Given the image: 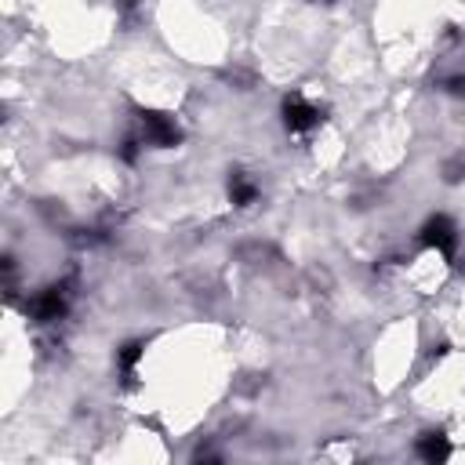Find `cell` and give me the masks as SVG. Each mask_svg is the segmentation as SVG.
Returning a JSON list of instances; mask_svg holds the SVG:
<instances>
[{
  "label": "cell",
  "instance_id": "1",
  "mask_svg": "<svg viewBox=\"0 0 465 465\" xmlns=\"http://www.w3.org/2000/svg\"><path fill=\"white\" fill-rule=\"evenodd\" d=\"M179 128H174V121L167 113H142V142H149L153 149H171V146H179Z\"/></svg>",
  "mask_w": 465,
  "mask_h": 465
},
{
  "label": "cell",
  "instance_id": "2",
  "mask_svg": "<svg viewBox=\"0 0 465 465\" xmlns=\"http://www.w3.org/2000/svg\"><path fill=\"white\" fill-rule=\"evenodd\" d=\"M422 244L426 248H436L444 258H454V248H458V229L447 215H433L426 225H422Z\"/></svg>",
  "mask_w": 465,
  "mask_h": 465
},
{
  "label": "cell",
  "instance_id": "3",
  "mask_svg": "<svg viewBox=\"0 0 465 465\" xmlns=\"http://www.w3.org/2000/svg\"><path fill=\"white\" fill-rule=\"evenodd\" d=\"M324 121L320 116V109L313 106V102H306L302 95H287L283 98V124H287V131H309V128H317Z\"/></svg>",
  "mask_w": 465,
  "mask_h": 465
},
{
  "label": "cell",
  "instance_id": "4",
  "mask_svg": "<svg viewBox=\"0 0 465 465\" xmlns=\"http://www.w3.org/2000/svg\"><path fill=\"white\" fill-rule=\"evenodd\" d=\"M30 313H33V320H40V324L58 320V317L66 313V291H63V287H47L40 299H33Z\"/></svg>",
  "mask_w": 465,
  "mask_h": 465
},
{
  "label": "cell",
  "instance_id": "5",
  "mask_svg": "<svg viewBox=\"0 0 465 465\" xmlns=\"http://www.w3.org/2000/svg\"><path fill=\"white\" fill-rule=\"evenodd\" d=\"M418 454L426 458V461H447L451 458V440L444 436V433H426L422 440H418Z\"/></svg>",
  "mask_w": 465,
  "mask_h": 465
},
{
  "label": "cell",
  "instance_id": "6",
  "mask_svg": "<svg viewBox=\"0 0 465 465\" xmlns=\"http://www.w3.org/2000/svg\"><path fill=\"white\" fill-rule=\"evenodd\" d=\"M229 200L237 207H251L258 200V186L248 179V174H232L229 179Z\"/></svg>",
  "mask_w": 465,
  "mask_h": 465
},
{
  "label": "cell",
  "instance_id": "7",
  "mask_svg": "<svg viewBox=\"0 0 465 465\" xmlns=\"http://www.w3.org/2000/svg\"><path fill=\"white\" fill-rule=\"evenodd\" d=\"M142 360V342H128L121 353H116V364H121V375L131 382V375H135V364Z\"/></svg>",
  "mask_w": 465,
  "mask_h": 465
},
{
  "label": "cell",
  "instance_id": "8",
  "mask_svg": "<svg viewBox=\"0 0 465 465\" xmlns=\"http://www.w3.org/2000/svg\"><path fill=\"white\" fill-rule=\"evenodd\" d=\"M444 171H447V182H461V179H465V156L451 160V164H447Z\"/></svg>",
  "mask_w": 465,
  "mask_h": 465
},
{
  "label": "cell",
  "instance_id": "9",
  "mask_svg": "<svg viewBox=\"0 0 465 465\" xmlns=\"http://www.w3.org/2000/svg\"><path fill=\"white\" fill-rule=\"evenodd\" d=\"M447 91L461 98V95H465V77H451V80H447Z\"/></svg>",
  "mask_w": 465,
  "mask_h": 465
}]
</instances>
